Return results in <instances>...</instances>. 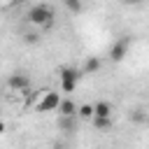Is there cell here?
<instances>
[{
  "label": "cell",
  "mask_w": 149,
  "mask_h": 149,
  "mask_svg": "<svg viewBox=\"0 0 149 149\" xmlns=\"http://www.w3.org/2000/svg\"><path fill=\"white\" fill-rule=\"evenodd\" d=\"M26 21L30 26H37V28H49L54 23V9L49 5H35V7L28 9Z\"/></svg>",
  "instance_id": "obj_1"
},
{
  "label": "cell",
  "mask_w": 149,
  "mask_h": 149,
  "mask_svg": "<svg viewBox=\"0 0 149 149\" xmlns=\"http://www.w3.org/2000/svg\"><path fill=\"white\" fill-rule=\"evenodd\" d=\"M58 102H61V95H58L56 91H40V98L35 100V109L42 112V114H47V112H56Z\"/></svg>",
  "instance_id": "obj_2"
},
{
  "label": "cell",
  "mask_w": 149,
  "mask_h": 149,
  "mask_svg": "<svg viewBox=\"0 0 149 149\" xmlns=\"http://www.w3.org/2000/svg\"><path fill=\"white\" fill-rule=\"evenodd\" d=\"M79 81V72L74 68H61V88L63 93H74Z\"/></svg>",
  "instance_id": "obj_3"
},
{
  "label": "cell",
  "mask_w": 149,
  "mask_h": 149,
  "mask_svg": "<svg viewBox=\"0 0 149 149\" xmlns=\"http://www.w3.org/2000/svg\"><path fill=\"white\" fill-rule=\"evenodd\" d=\"M128 47H130V40H128V37L116 40V42L109 47V58H112L114 63H121V61L126 58V54H128Z\"/></svg>",
  "instance_id": "obj_4"
},
{
  "label": "cell",
  "mask_w": 149,
  "mask_h": 149,
  "mask_svg": "<svg viewBox=\"0 0 149 149\" xmlns=\"http://www.w3.org/2000/svg\"><path fill=\"white\" fill-rule=\"evenodd\" d=\"M7 86H9L12 91H28L30 79H28V74H26V72H14V74H9Z\"/></svg>",
  "instance_id": "obj_5"
},
{
  "label": "cell",
  "mask_w": 149,
  "mask_h": 149,
  "mask_svg": "<svg viewBox=\"0 0 149 149\" xmlns=\"http://www.w3.org/2000/svg\"><path fill=\"white\" fill-rule=\"evenodd\" d=\"M56 112H58V116H77V107H74V102H72L70 98H65V100L61 98Z\"/></svg>",
  "instance_id": "obj_6"
},
{
  "label": "cell",
  "mask_w": 149,
  "mask_h": 149,
  "mask_svg": "<svg viewBox=\"0 0 149 149\" xmlns=\"http://www.w3.org/2000/svg\"><path fill=\"white\" fill-rule=\"evenodd\" d=\"M58 128L65 135H72L77 130V116H58Z\"/></svg>",
  "instance_id": "obj_7"
},
{
  "label": "cell",
  "mask_w": 149,
  "mask_h": 149,
  "mask_svg": "<svg viewBox=\"0 0 149 149\" xmlns=\"http://www.w3.org/2000/svg\"><path fill=\"white\" fill-rule=\"evenodd\" d=\"M91 119H93V126H95V130H100V133H107V130L114 126L112 116H91Z\"/></svg>",
  "instance_id": "obj_8"
},
{
  "label": "cell",
  "mask_w": 149,
  "mask_h": 149,
  "mask_svg": "<svg viewBox=\"0 0 149 149\" xmlns=\"http://www.w3.org/2000/svg\"><path fill=\"white\" fill-rule=\"evenodd\" d=\"M93 116H112V102L100 100L93 105Z\"/></svg>",
  "instance_id": "obj_9"
},
{
  "label": "cell",
  "mask_w": 149,
  "mask_h": 149,
  "mask_svg": "<svg viewBox=\"0 0 149 149\" xmlns=\"http://www.w3.org/2000/svg\"><path fill=\"white\" fill-rule=\"evenodd\" d=\"M100 58L98 56H91V58H86V63H84V74H93V72H98L100 70Z\"/></svg>",
  "instance_id": "obj_10"
},
{
  "label": "cell",
  "mask_w": 149,
  "mask_h": 149,
  "mask_svg": "<svg viewBox=\"0 0 149 149\" xmlns=\"http://www.w3.org/2000/svg\"><path fill=\"white\" fill-rule=\"evenodd\" d=\"M63 5H65V9H68V12H72V14H79V12H81V7H84V2H81V0H63Z\"/></svg>",
  "instance_id": "obj_11"
},
{
  "label": "cell",
  "mask_w": 149,
  "mask_h": 149,
  "mask_svg": "<svg viewBox=\"0 0 149 149\" xmlns=\"http://www.w3.org/2000/svg\"><path fill=\"white\" fill-rule=\"evenodd\" d=\"M93 116V105H81L77 107V119H91Z\"/></svg>",
  "instance_id": "obj_12"
},
{
  "label": "cell",
  "mask_w": 149,
  "mask_h": 149,
  "mask_svg": "<svg viewBox=\"0 0 149 149\" xmlns=\"http://www.w3.org/2000/svg\"><path fill=\"white\" fill-rule=\"evenodd\" d=\"M130 121H135V123H144V121H147V112H144L142 107H137L135 112H130Z\"/></svg>",
  "instance_id": "obj_13"
},
{
  "label": "cell",
  "mask_w": 149,
  "mask_h": 149,
  "mask_svg": "<svg viewBox=\"0 0 149 149\" xmlns=\"http://www.w3.org/2000/svg\"><path fill=\"white\" fill-rule=\"evenodd\" d=\"M23 40H26L28 44H37V42H40V33H35V30H33V33H26Z\"/></svg>",
  "instance_id": "obj_14"
},
{
  "label": "cell",
  "mask_w": 149,
  "mask_h": 149,
  "mask_svg": "<svg viewBox=\"0 0 149 149\" xmlns=\"http://www.w3.org/2000/svg\"><path fill=\"white\" fill-rule=\"evenodd\" d=\"M121 2H123V5H133V7H135V5H142L144 0H121Z\"/></svg>",
  "instance_id": "obj_15"
},
{
  "label": "cell",
  "mask_w": 149,
  "mask_h": 149,
  "mask_svg": "<svg viewBox=\"0 0 149 149\" xmlns=\"http://www.w3.org/2000/svg\"><path fill=\"white\" fill-rule=\"evenodd\" d=\"M54 149H65V144L63 142H54Z\"/></svg>",
  "instance_id": "obj_16"
},
{
  "label": "cell",
  "mask_w": 149,
  "mask_h": 149,
  "mask_svg": "<svg viewBox=\"0 0 149 149\" xmlns=\"http://www.w3.org/2000/svg\"><path fill=\"white\" fill-rule=\"evenodd\" d=\"M2 133H5V121L0 119V135H2Z\"/></svg>",
  "instance_id": "obj_17"
},
{
  "label": "cell",
  "mask_w": 149,
  "mask_h": 149,
  "mask_svg": "<svg viewBox=\"0 0 149 149\" xmlns=\"http://www.w3.org/2000/svg\"><path fill=\"white\" fill-rule=\"evenodd\" d=\"M19 2H26V0H19Z\"/></svg>",
  "instance_id": "obj_18"
}]
</instances>
